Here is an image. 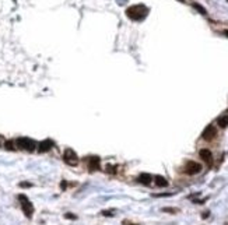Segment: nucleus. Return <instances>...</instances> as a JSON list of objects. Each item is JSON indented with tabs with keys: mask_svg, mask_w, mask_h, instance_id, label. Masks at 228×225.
Returning <instances> with one entry per match:
<instances>
[{
	"mask_svg": "<svg viewBox=\"0 0 228 225\" xmlns=\"http://www.w3.org/2000/svg\"><path fill=\"white\" fill-rule=\"evenodd\" d=\"M18 200L21 201V208H23L25 217L27 218H32V214H34V205H32V203L28 200V197L24 196V194H20V196H18Z\"/></svg>",
	"mask_w": 228,
	"mask_h": 225,
	"instance_id": "f03ea898",
	"label": "nucleus"
},
{
	"mask_svg": "<svg viewBox=\"0 0 228 225\" xmlns=\"http://www.w3.org/2000/svg\"><path fill=\"white\" fill-rule=\"evenodd\" d=\"M154 197H166V196H172V193H161V194H153Z\"/></svg>",
	"mask_w": 228,
	"mask_h": 225,
	"instance_id": "f3484780",
	"label": "nucleus"
},
{
	"mask_svg": "<svg viewBox=\"0 0 228 225\" xmlns=\"http://www.w3.org/2000/svg\"><path fill=\"white\" fill-rule=\"evenodd\" d=\"M154 182H155V185H157L158 187H166V186H168V180H166L164 176H161V175L154 176Z\"/></svg>",
	"mask_w": 228,
	"mask_h": 225,
	"instance_id": "9b49d317",
	"label": "nucleus"
},
{
	"mask_svg": "<svg viewBox=\"0 0 228 225\" xmlns=\"http://www.w3.org/2000/svg\"><path fill=\"white\" fill-rule=\"evenodd\" d=\"M200 171H202V165L199 162H194V161H188L185 168H183V172L186 175H190V176L192 175H197Z\"/></svg>",
	"mask_w": 228,
	"mask_h": 225,
	"instance_id": "39448f33",
	"label": "nucleus"
},
{
	"mask_svg": "<svg viewBox=\"0 0 228 225\" xmlns=\"http://www.w3.org/2000/svg\"><path fill=\"white\" fill-rule=\"evenodd\" d=\"M148 14V9H147L144 4H135V6H130L126 10V16L127 18L133 21H141L147 17Z\"/></svg>",
	"mask_w": 228,
	"mask_h": 225,
	"instance_id": "f257e3e1",
	"label": "nucleus"
},
{
	"mask_svg": "<svg viewBox=\"0 0 228 225\" xmlns=\"http://www.w3.org/2000/svg\"><path fill=\"white\" fill-rule=\"evenodd\" d=\"M199 155L207 165H211V164H213V154H211V151L208 148H202L199 151Z\"/></svg>",
	"mask_w": 228,
	"mask_h": 225,
	"instance_id": "0eeeda50",
	"label": "nucleus"
},
{
	"mask_svg": "<svg viewBox=\"0 0 228 225\" xmlns=\"http://www.w3.org/2000/svg\"><path fill=\"white\" fill-rule=\"evenodd\" d=\"M16 144H17L18 148L25 150V151H34L35 147H37V143L28 137H18L16 140Z\"/></svg>",
	"mask_w": 228,
	"mask_h": 225,
	"instance_id": "7ed1b4c3",
	"label": "nucleus"
},
{
	"mask_svg": "<svg viewBox=\"0 0 228 225\" xmlns=\"http://www.w3.org/2000/svg\"><path fill=\"white\" fill-rule=\"evenodd\" d=\"M216 136H217V129L213 124H208L202 133V138L206 141H211L213 138H216Z\"/></svg>",
	"mask_w": 228,
	"mask_h": 225,
	"instance_id": "423d86ee",
	"label": "nucleus"
},
{
	"mask_svg": "<svg viewBox=\"0 0 228 225\" xmlns=\"http://www.w3.org/2000/svg\"><path fill=\"white\" fill-rule=\"evenodd\" d=\"M6 148H7V150H10V151H14V150H16V147H14V143H13L11 140L6 141Z\"/></svg>",
	"mask_w": 228,
	"mask_h": 225,
	"instance_id": "2eb2a0df",
	"label": "nucleus"
},
{
	"mask_svg": "<svg viewBox=\"0 0 228 225\" xmlns=\"http://www.w3.org/2000/svg\"><path fill=\"white\" fill-rule=\"evenodd\" d=\"M224 34H225V35H227V37H228V29H225V31H224Z\"/></svg>",
	"mask_w": 228,
	"mask_h": 225,
	"instance_id": "412c9836",
	"label": "nucleus"
},
{
	"mask_svg": "<svg viewBox=\"0 0 228 225\" xmlns=\"http://www.w3.org/2000/svg\"><path fill=\"white\" fill-rule=\"evenodd\" d=\"M151 180H153V176L150 173H141V175H139V178H137V182L143 183V185H150Z\"/></svg>",
	"mask_w": 228,
	"mask_h": 225,
	"instance_id": "9d476101",
	"label": "nucleus"
},
{
	"mask_svg": "<svg viewBox=\"0 0 228 225\" xmlns=\"http://www.w3.org/2000/svg\"><path fill=\"white\" fill-rule=\"evenodd\" d=\"M99 157H90L88 158V169L90 171H98L99 169Z\"/></svg>",
	"mask_w": 228,
	"mask_h": 225,
	"instance_id": "1a4fd4ad",
	"label": "nucleus"
},
{
	"mask_svg": "<svg viewBox=\"0 0 228 225\" xmlns=\"http://www.w3.org/2000/svg\"><path fill=\"white\" fill-rule=\"evenodd\" d=\"M129 225H136V224H129Z\"/></svg>",
	"mask_w": 228,
	"mask_h": 225,
	"instance_id": "4be33fe9",
	"label": "nucleus"
},
{
	"mask_svg": "<svg viewBox=\"0 0 228 225\" xmlns=\"http://www.w3.org/2000/svg\"><path fill=\"white\" fill-rule=\"evenodd\" d=\"M227 2H228V0H227Z\"/></svg>",
	"mask_w": 228,
	"mask_h": 225,
	"instance_id": "5701e85b",
	"label": "nucleus"
},
{
	"mask_svg": "<svg viewBox=\"0 0 228 225\" xmlns=\"http://www.w3.org/2000/svg\"><path fill=\"white\" fill-rule=\"evenodd\" d=\"M217 124H218L220 127H227L228 126V115H222V116H220L218 119H217Z\"/></svg>",
	"mask_w": 228,
	"mask_h": 225,
	"instance_id": "f8f14e48",
	"label": "nucleus"
},
{
	"mask_svg": "<svg viewBox=\"0 0 228 225\" xmlns=\"http://www.w3.org/2000/svg\"><path fill=\"white\" fill-rule=\"evenodd\" d=\"M208 214H210V213H208V211H206V213H203V218H207V217H208Z\"/></svg>",
	"mask_w": 228,
	"mask_h": 225,
	"instance_id": "6ab92c4d",
	"label": "nucleus"
},
{
	"mask_svg": "<svg viewBox=\"0 0 228 225\" xmlns=\"http://www.w3.org/2000/svg\"><path fill=\"white\" fill-rule=\"evenodd\" d=\"M32 186V183H30V182H21L20 183V187H31Z\"/></svg>",
	"mask_w": 228,
	"mask_h": 225,
	"instance_id": "dca6fc26",
	"label": "nucleus"
},
{
	"mask_svg": "<svg viewBox=\"0 0 228 225\" xmlns=\"http://www.w3.org/2000/svg\"><path fill=\"white\" fill-rule=\"evenodd\" d=\"M60 187H62V189H65V187H66V182H65V180H63V182L60 183Z\"/></svg>",
	"mask_w": 228,
	"mask_h": 225,
	"instance_id": "aec40b11",
	"label": "nucleus"
},
{
	"mask_svg": "<svg viewBox=\"0 0 228 225\" xmlns=\"http://www.w3.org/2000/svg\"><path fill=\"white\" fill-rule=\"evenodd\" d=\"M162 211H164V213H171V214H176V213H179V208L165 207V208H162Z\"/></svg>",
	"mask_w": 228,
	"mask_h": 225,
	"instance_id": "4468645a",
	"label": "nucleus"
},
{
	"mask_svg": "<svg viewBox=\"0 0 228 225\" xmlns=\"http://www.w3.org/2000/svg\"><path fill=\"white\" fill-rule=\"evenodd\" d=\"M52 147H53V141L49 140V138H46V140L41 141V143L38 144V151L39 152H48Z\"/></svg>",
	"mask_w": 228,
	"mask_h": 225,
	"instance_id": "6e6552de",
	"label": "nucleus"
},
{
	"mask_svg": "<svg viewBox=\"0 0 228 225\" xmlns=\"http://www.w3.org/2000/svg\"><path fill=\"white\" fill-rule=\"evenodd\" d=\"M192 6H193V7H194V9H196V10H199V11L202 13L203 16H206V14H207V10H206V9H204V7H203V6H200L199 3H193V4H192Z\"/></svg>",
	"mask_w": 228,
	"mask_h": 225,
	"instance_id": "ddd939ff",
	"label": "nucleus"
},
{
	"mask_svg": "<svg viewBox=\"0 0 228 225\" xmlns=\"http://www.w3.org/2000/svg\"><path fill=\"white\" fill-rule=\"evenodd\" d=\"M63 160L67 165L70 166H76L79 164V155L76 154V151L71 148H66L65 150V154H63Z\"/></svg>",
	"mask_w": 228,
	"mask_h": 225,
	"instance_id": "20e7f679",
	"label": "nucleus"
},
{
	"mask_svg": "<svg viewBox=\"0 0 228 225\" xmlns=\"http://www.w3.org/2000/svg\"><path fill=\"white\" fill-rule=\"evenodd\" d=\"M65 217H66V218H67V219H76V218H77V217L74 215V214H71V213H67Z\"/></svg>",
	"mask_w": 228,
	"mask_h": 225,
	"instance_id": "a211bd4d",
	"label": "nucleus"
}]
</instances>
